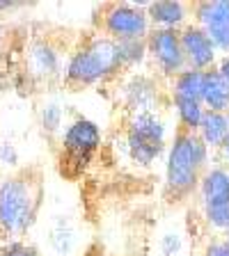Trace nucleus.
Masks as SVG:
<instances>
[{
    "label": "nucleus",
    "instance_id": "f257e3e1",
    "mask_svg": "<svg viewBox=\"0 0 229 256\" xmlns=\"http://www.w3.org/2000/svg\"><path fill=\"white\" fill-rule=\"evenodd\" d=\"M46 197L39 165H23L0 178V238L14 242L35 226Z\"/></svg>",
    "mask_w": 229,
    "mask_h": 256
},
{
    "label": "nucleus",
    "instance_id": "f03ea898",
    "mask_svg": "<svg viewBox=\"0 0 229 256\" xmlns=\"http://www.w3.org/2000/svg\"><path fill=\"white\" fill-rule=\"evenodd\" d=\"M208 146L197 133H188L176 128L172 144L167 149L165 162V199L170 204H181L197 192L202 176L206 174Z\"/></svg>",
    "mask_w": 229,
    "mask_h": 256
},
{
    "label": "nucleus",
    "instance_id": "7ed1b4c3",
    "mask_svg": "<svg viewBox=\"0 0 229 256\" xmlns=\"http://www.w3.org/2000/svg\"><path fill=\"white\" fill-rule=\"evenodd\" d=\"M119 71H124V64L119 60L117 42L106 34H90L71 50L62 82L71 90H80L117 78Z\"/></svg>",
    "mask_w": 229,
    "mask_h": 256
},
{
    "label": "nucleus",
    "instance_id": "20e7f679",
    "mask_svg": "<svg viewBox=\"0 0 229 256\" xmlns=\"http://www.w3.org/2000/svg\"><path fill=\"white\" fill-rule=\"evenodd\" d=\"M101 146V130L92 119L80 117L62 130L58 149V172L67 181H78Z\"/></svg>",
    "mask_w": 229,
    "mask_h": 256
},
{
    "label": "nucleus",
    "instance_id": "39448f33",
    "mask_svg": "<svg viewBox=\"0 0 229 256\" xmlns=\"http://www.w3.org/2000/svg\"><path fill=\"white\" fill-rule=\"evenodd\" d=\"M147 5L149 2H110L103 5L101 16V32L115 42L124 39H147L151 32V23L147 16Z\"/></svg>",
    "mask_w": 229,
    "mask_h": 256
},
{
    "label": "nucleus",
    "instance_id": "423d86ee",
    "mask_svg": "<svg viewBox=\"0 0 229 256\" xmlns=\"http://www.w3.org/2000/svg\"><path fill=\"white\" fill-rule=\"evenodd\" d=\"M67 64L62 60V48L51 34H37L26 50V76L39 85H53L64 78Z\"/></svg>",
    "mask_w": 229,
    "mask_h": 256
},
{
    "label": "nucleus",
    "instance_id": "0eeeda50",
    "mask_svg": "<svg viewBox=\"0 0 229 256\" xmlns=\"http://www.w3.org/2000/svg\"><path fill=\"white\" fill-rule=\"evenodd\" d=\"M147 55L154 60L156 69L165 78L174 80L186 71V58L181 50V30H165V28H151L147 34Z\"/></svg>",
    "mask_w": 229,
    "mask_h": 256
},
{
    "label": "nucleus",
    "instance_id": "6e6552de",
    "mask_svg": "<svg viewBox=\"0 0 229 256\" xmlns=\"http://www.w3.org/2000/svg\"><path fill=\"white\" fill-rule=\"evenodd\" d=\"M181 50L186 58V66L195 71H208L213 69L218 60V48L211 42L202 26L197 23H186L181 28Z\"/></svg>",
    "mask_w": 229,
    "mask_h": 256
},
{
    "label": "nucleus",
    "instance_id": "1a4fd4ad",
    "mask_svg": "<svg viewBox=\"0 0 229 256\" xmlns=\"http://www.w3.org/2000/svg\"><path fill=\"white\" fill-rule=\"evenodd\" d=\"M195 23L206 30L218 50L229 55V0H206L192 7Z\"/></svg>",
    "mask_w": 229,
    "mask_h": 256
},
{
    "label": "nucleus",
    "instance_id": "9d476101",
    "mask_svg": "<svg viewBox=\"0 0 229 256\" xmlns=\"http://www.w3.org/2000/svg\"><path fill=\"white\" fill-rule=\"evenodd\" d=\"M160 87L151 76H131L124 85V106L131 114H156L160 108Z\"/></svg>",
    "mask_w": 229,
    "mask_h": 256
},
{
    "label": "nucleus",
    "instance_id": "9b49d317",
    "mask_svg": "<svg viewBox=\"0 0 229 256\" xmlns=\"http://www.w3.org/2000/svg\"><path fill=\"white\" fill-rule=\"evenodd\" d=\"M151 28H165V30H181L188 18V5L179 0H158L147 5Z\"/></svg>",
    "mask_w": 229,
    "mask_h": 256
},
{
    "label": "nucleus",
    "instance_id": "f8f14e48",
    "mask_svg": "<svg viewBox=\"0 0 229 256\" xmlns=\"http://www.w3.org/2000/svg\"><path fill=\"white\" fill-rule=\"evenodd\" d=\"M197 192L204 208L215 206V204L229 199V170H222V167L206 170V174L199 181Z\"/></svg>",
    "mask_w": 229,
    "mask_h": 256
},
{
    "label": "nucleus",
    "instance_id": "ddd939ff",
    "mask_svg": "<svg viewBox=\"0 0 229 256\" xmlns=\"http://www.w3.org/2000/svg\"><path fill=\"white\" fill-rule=\"evenodd\" d=\"M202 103H204V108L211 112H227L229 110V87L224 85V80L220 78L215 66L204 71Z\"/></svg>",
    "mask_w": 229,
    "mask_h": 256
},
{
    "label": "nucleus",
    "instance_id": "4468645a",
    "mask_svg": "<svg viewBox=\"0 0 229 256\" xmlns=\"http://www.w3.org/2000/svg\"><path fill=\"white\" fill-rule=\"evenodd\" d=\"M197 135L208 149H222L224 140L229 135V124L224 112H204V119L197 128Z\"/></svg>",
    "mask_w": 229,
    "mask_h": 256
},
{
    "label": "nucleus",
    "instance_id": "2eb2a0df",
    "mask_svg": "<svg viewBox=\"0 0 229 256\" xmlns=\"http://www.w3.org/2000/svg\"><path fill=\"white\" fill-rule=\"evenodd\" d=\"M126 135L165 144V124L158 114H128Z\"/></svg>",
    "mask_w": 229,
    "mask_h": 256
},
{
    "label": "nucleus",
    "instance_id": "dca6fc26",
    "mask_svg": "<svg viewBox=\"0 0 229 256\" xmlns=\"http://www.w3.org/2000/svg\"><path fill=\"white\" fill-rule=\"evenodd\" d=\"M48 240H51V247L58 252L60 256H69L71 252L78 245V236H76V229L71 224L69 218H55L51 222V231H48Z\"/></svg>",
    "mask_w": 229,
    "mask_h": 256
},
{
    "label": "nucleus",
    "instance_id": "f3484780",
    "mask_svg": "<svg viewBox=\"0 0 229 256\" xmlns=\"http://www.w3.org/2000/svg\"><path fill=\"white\" fill-rule=\"evenodd\" d=\"M204 92V71L186 69L172 80V98H188L202 103Z\"/></svg>",
    "mask_w": 229,
    "mask_h": 256
},
{
    "label": "nucleus",
    "instance_id": "a211bd4d",
    "mask_svg": "<svg viewBox=\"0 0 229 256\" xmlns=\"http://www.w3.org/2000/svg\"><path fill=\"white\" fill-rule=\"evenodd\" d=\"M126 149H128V156H131V160H133L135 165L149 167L151 162H156V158L165 151V144L135 138V135H126Z\"/></svg>",
    "mask_w": 229,
    "mask_h": 256
},
{
    "label": "nucleus",
    "instance_id": "6ab92c4d",
    "mask_svg": "<svg viewBox=\"0 0 229 256\" xmlns=\"http://www.w3.org/2000/svg\"><path fill=\"white\" fill-rule=\"evenodd\" d=\"M176 108V117H179V128L188 130V133H197L199 124L204 119V103L199 101H188V98H172Z\"/></svg>",
    "mask_w": 229,
    "mask_h": 256
},
{
    "label": "nucleus",
    "instance_id": "aec40b11",
    "mask_svg": "<svg viewBox=\"0 0 229 256\" xmlns=\"http://www.w3.org/2000/svg\"><path fill=\"white\" fill-rule=\"evenodd\" d=\"M117 50L124 69L138 66L147 58V39H124V42H117Z\"/></svg>",
    "mask_w": 229,
    "mask_h": 256
},
{
    "label": "nucleus",
    "instance_id": "412c9836",
    "mask_svg": "<svg viewBox=\"0 0 229 256\" xmlns=\"http://www.w3.org/2000/svg\"><path fill=\"white\" fill-rule=\"evenodd\" d=\"M204 218H206L208 226H213L218 231H229V199L204 208Z\"/></svg>",
    "mask_w": 229,
    "mask_h": 256
},
{
    "label": "nucleus",
    "instance_id": "4be33fe9",
    "mask_svg": "<svg viewBox=\"0 0 229 256\" xmlns=\"http://www.w3.org/2000/svg\"><path fill=\"white\" fill-rule=\"evenodd\" d=\"M42 128H44V133H48V135L60 133V128H62V108L55 106V103L44 108L42 110Z\"/></svg>",
    "mask_w": 229,
    "mask_h": 256
},
{
    "label": "nucleus",
    "instance_id": "5701e85b",
    "mask_svg": "<svg viewBox=\"0 0 229 256\" xmlns=\"http://www.w3.org/2000/svg\"><path fill=\"white\" fill-rule=\"evenodd\" d=\"M0 256H42L32 245H26L21 240L7 242L5 247H0Z\"/></svg>",
    "mask_w": 229,
    "mask_h": 256
},
{
    "label": "nucleus",
    "instance_id": "b1692460",
    "mask_svg": "<svg viewBox=\"0 0 229 256\" xmlns=\"http://www.w3.org/2000/svg\"><path fill=\"white\" fill-rule=\"evenodd\" d=\"M0 165H3V167H10L12 172L19 170V154H16L14 144H10V142H3V144H0Z\"/></svg>",
    "mask_w": 229,
    "mask_h": 256
},
{
    "label": "nucleus",
    "instance_id": "393cba45",
    "mask_svg": "<svg viewBox=\"0 0 229 256\" xmlns=\"http://www.w3.org/2000/svg\"><path fill=\"white\" fill-rule=\"evenodd\" d=\"M160 250H163L165 256L179 254V250H181V236L179 234H165L163 240H160Z\"/></svg>",
    "mask_w": 229,
    "mask_h": 256
},
{
    "label": "nucleus",
    "instance_id": "a878e982",
    "mask_svg": "<svg viewBox=\"0 0 229 256\" xmlns=\"http://www.w3.org/2000/svg\"><path fill=\"white\" fill-rule=\"evenodd\" d=\"M204 256H229V242L227 240H213V242H208Z\"/></svg>",
    "mask_w": 229,
    "mask_h": 256
},
{
    "label": "nucleus",
    "instance_id": "bb28decb",
    "mask_svg": "<svg viewBox=\"0 0 229 256\" xmlns=\"http://www.w3.org/2000/svg\"><path fill=\"white\" fill-rule=\"evenodd\" d=\"M215 71L220 74V78L224 80V85L229 87V55H224L222 60H220V64L215 66Z\"/></svg>",
    "mask_w": 229,
    "mask_h": 256
},
{
    "label": "nucleus",
    "instance_id": "cd10ccee",
    "mask_svg": "<svg viewBox=\"0 0 229 256\" xmlns=\"http://www.w3.org/2000/svg\"><path fill=\"white\" fill-rule=\"evenodd\" d=\"M23 7L21 2H0V12H12V10H19Z\"/></svg>",
    "mask_w": 229,
    "mask_h": 256
},
{
    "label": "nucleus",
    "instance_id": "c85d7f7f",
    "mask_svg": "<svg viewBox=\"0 0 229 256\" xmlns=\"http://www.w3.org/2000/svg\"><path fill=\"white\" fill-rule=\"evenodd\" d=\"M222 154H224V160L229 162V135H227V140H224V144H222Z\"/></svg>",
    "mask_w": 229,
    "mask_h": 256
},
{
    "label": "nucleus",
    "instance_id": "c756f323",
    "mask_svg": "<svg viewBox=\"0 0 229 256\" xmlns=\"http://www.w3.org/2000/svg\"><path fill=\"white\" fill-rule=\"evenodd\" d=\"M3 37H5V34H3V28H0V46H3Z\"/></svg>",
    "mask_w": 229,
    "mask_h": 256
},
{
    "label": "nucleus",
    "instance_id": "7c9ffc66",
    "mask_svg": "<svg viewBox=\"0 0 229 256\" xmlns=\"http://www.w3.org/2000/svg\"><path fill=\"white\" fill-rule=\"evenodd\" d=\"M224 114H227V124H229V110H227V112H224Z\"/></svg>",
    "mask_w": 229,
    "mask_h": 256
},
{
    "label": "nucleus",
    "instance_id": "2f4dec72",
    "mask_svg": "<svg viewBox=\"0 0 229 256\" xmlns=\"http://www.w3.org/2000/svg\"><path fill=\"white\" fill-rule=\"evenodd\" d=\"M224 240H227V242H229V231H227V238H224Z\"/></svg>",
    "mask_w": 229,
    "mask_h": 256
}]
</instances>
